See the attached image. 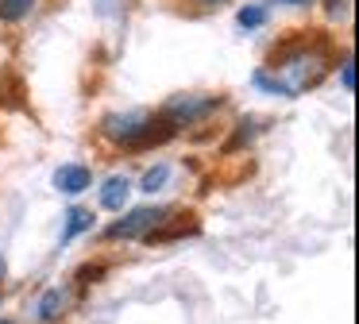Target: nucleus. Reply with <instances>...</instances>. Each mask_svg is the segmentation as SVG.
Returning <instances> with one entry per match:
<instances>
[{"label":"nucleus","mask_w":359,"mask_h":324,"mask_svg":"<svg viewBox=\"0 0 359 324\" xmlns=\"http://www.w3.org/2000/svg\"><path fill=\"white\" fill-rule=\"evenodd\" d=\"M328 66H332V50H328L325 39H297L274 54L271 66L259 69L255 85L274 93V97H302V93L317 89Z\"/></svg>","instance_id":"f257e3e1"},{"label":"nucleus","mask_w":359,"mask_h":324,"mask_svg":"<svg viewBox=\"0 0 359 324\" xmlns=\"http://www.w3.org/2000/svg\"><path fill=\"white\" fill-rule=\"evenodd\" d=\"M101 135L109 143L124 147V151H140V147L166 143L174 135V128L163 116H151V112H109L101 120Z\"/></svg>","instance_id":"f03ea898"},{"label":"nucleus","mask_w":359,"mask_h":324,"mask_svg":"<svg viewBox=\"0 0 359 324\" xmlns=\"http://www.w3.org/2000/svg\"><path fill=\"white\" fill-rule=\"evenodd\" d=\"M220 104H224V97H209V93H182V97L166 100L163 120L170 123L174 131H178V128H194V123L209 120Z\"/></svg>","instance_id":"7ed1b4c3"},{"label":"nucleus","mask_w":359,"mask_h":324,"mask_svg":"<svg viewBox=\"0 0 359 324\" xmlns=\"http://www.w3.org/2000/svg\"><path fill=\"white\" fill-rule=\"evenodd\" d=\"M170 216V208H155V205H147V208H132V212H124V220H116V224H109L104 228V236L109 239H140V236H155V228Z\"/></svg>","instance_id":"20e7f679"},{"label":"nucleus","mask_w":359,"mask_h":324,"mask_svg":"<svg viewBox=\"0 0 359 324\" xmlns=\"http://www.w3.org/2000/svg\"><path fill=\"white\" fill-rule=\"evenodd\" d=\"M89 185H93V174H89V166H81V162H66V166L55 170V189L66 193V197H78Z\"/></svg>","instance_id":"39448f33"},{"label":"nucleus","mask_w":359,"mask_h":324,"mask_svg":"<svg viewBox=\"0 0 359 324\" xmlns=\"http://www.w3.org/2000/svg\"><path fill=\"white\" fill-rule=\"evenodd\" d=\"M128 197H132V182H128L124 174L104 177V185H101V208H109V212H124Z\"/></svg>","instance_id":"423d86ee"},{"label":"nucleus","mask_w":359,"mask_h":324,"mask_svg":"<svg viewBox=\"0 0 359 324\" xmlns=\"http://www.w3.org/2000/svg\"><path fill=\"white\" fill-rule=\"evenodd\" d=\"M93 228V212L89 208H70L66 212V228H62V243H70V239H78L81 231Z\"/></svg>","instance_id":"0eeeda50"},{"label":"nucleus","mask_w":359,"mask_h":324,"mask_svg":"<svg viewBox=\"0 0 359 324\" xmlns=\"http://www.w3.org/2000/svg\"><path fill=\"white\" fill-rule=\"evenodd\" d=\"M62 309H66V293L62 290H47L39 297V309H35V313H39L43 324H50V320H58V316H62Z\"/></svg>","instance_id":"6e6552de"},{"label":"nucleus","mask_w":359,"mask_h":324,"mask_svg":"<svg viewBox=\"0 0 359 324\" xmlns=\"http://www.w3.org/2000/svg\"><path fill=\"white\" fill-rule=\"evenodd\" d=\"M35 12V0H0V20L4 23H20Z\"/></svg>","instance_id":"1a4fd4ad"},{"label":"nucleus","mask_w":359,"mask_h":324,"mask_svg":"<svg viewBox=\"0 0 359 324\" xmlns=\"http://www.w3.org/2000/svg\"><path fill=\"white\" fill-rule=\"evenodd\" d=\"M166 177H170V166H166V162H158V166H151L147 174H143L140 189L143 193H155V189H163V185H166Z\"/></svg>","instance_id":"9d476101"},{"label":"nucleus","mask_w":359,"mask_h":324,"mask_svg":"<svg viewBox=\"0 0 359 324\" xmlns=\"http://www.w3.org/2000/svg\"><path fill=\"white\" fill-rule=\"evenodd\" d=\"M236 20H240L243 31H255V27H263V23H266V8L263 4H248V8H240Z\"/></svg>","instance_id":"9b49d317"},{"label":"nucleus","mask_w":359,"mask_h":324,"mask_svg":"<svg viewBox=\"0 0 359 324\" xmlns=\"http://www.w3.org/2000/svg\"><path fill=\"white\" fill-rule=\"evenodd\" d=\"M340 81H344V89H348V93H355V62H351V54L340 62Z\"/></svg>","instance_id":"f8f14e48"},{"label":"nucleus","mask_w":359,"mask_h":324,"mask_svg":"<svg viewBox=\"0 0 359 324\" xmlns=\"http://www.w3.org/2000/svg\"><path fill=\"white\" fill-rule=\"evenodd\" d=\"M251 135H255V120H243V123H240V131H236V139L228 143V151H236V147H243Z\"/></svg>","instance_id":"ddd939ff"},{"label":"nucleus","mask_w":359,"mask_h":324,"mask_svg":"<svg viewBox=\"0 0 359 324\" xmlns=\"http://www.w3.org/2000/svg\"><path fill=\"white\" fill-rule=\"evenodd\" d=\"M344 12V0H328V15H340Z\"/></svg>","instance_id":"4468645a"},{"label":"nucleus","mask_w":359,"mask_h":324,"mask_svg":"<svg viewBox=\"0 0 359 324\" xmlns=\"http://www.w3.org/2000/svg\"><path fill=\"white\" fill-rule=\"evenodd\" d=\"M197 8H220V4H228V0H194Z\"/></svg>","instance_id":"2eb2a0df"},{"label":"nucleus","mask_w":359,"mask_h":324,"mask_svg":"<svg viewBox=\"0 0 359 324\" xmlns=\"http://www.w3.org/2000/svg\"><path fill=\"white\" fill-rule=\"evenodd\" d=\"M278 4H294V8H302V4H309V0H278Z\"/></svg>","instance_id":"dca6fc26"},{"label":"nucleus","mask_w":359,"mask_h":324,"mask_svg":"<svg viewBox=\"0 0 359 324\" xmlns=\"http://www.w3.org/2000/svg\"><path fill=\"white\" fill-rule=\"evenodd\" d=\"M0 278H4V259H0Z\"/></svg>","instance_id":"f3484780"},{"label":"nucleus","mask_w":359,"mask_h":324,"mask_svg":"<svg viewBox=\"0 0 359 324\" xmlns=\"http://www.w3.org/2000/svg\"><path fill=\"white\" fill-rule=\"evenodd\" d=\"M0 324H12V320H0Z\"/></svg>","instance_id":"a211bd4d"}]
</instances>
